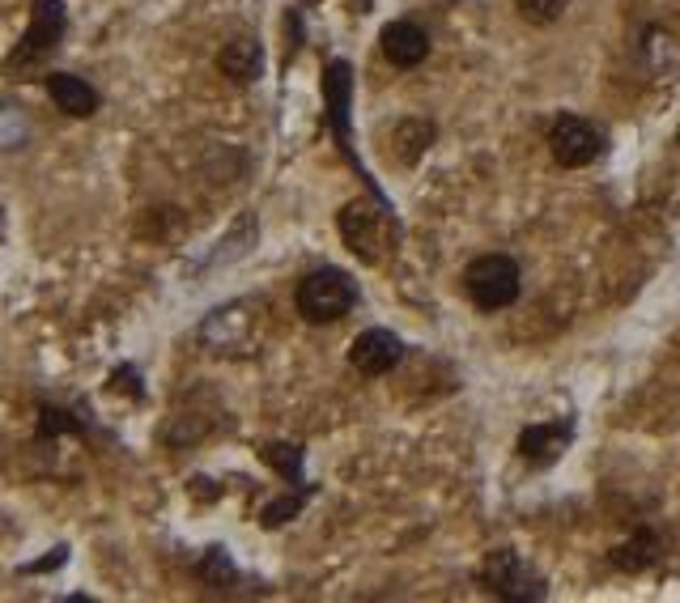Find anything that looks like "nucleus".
<instances>
[{"label": "nucleus", "mask_w": 680, "mask_h": 603, "mask_svg": "<svg viewBox=\"0 0 680 603\" xmlns=\"http://www.w3.org/2000/svg\"><path fill=\"white\" fill-rule=\"evenodd\" d=\"M383 225H387V204H383V209L345 204L341 218H336L341 239H345V243L354 247L357 260H366V264H379L383 255H387V243H391V239H383Z\"/></svg>", "instance_id": "nucleus-7"}, {"label": "nucleus", "mask_w": 680, "mask_h": 603, "mask_svg": "<svg viewBox=\"0 0 680 603\" xmlns=\"http://www.w3.org/2000/svg\"><path fill=\"white\" fill-rule=\"evenodd\" d=\"M571 446V425H527L523 434H519L515 451L527 459V464H557L562 459V451Z\"/></svg>", "instance_id": "nucleus-12"}, {"label": "nucleus", "mask_w": 680, "mask_h": 603, "mask_svg": "<svg viewBox=\"0 0 680 603\" xmlns=\"http://www.w3.org/2000/svg\"><path fill=\"white\" fill-rule=\"evenodd\" d=\"M39 434H43V438H60V434H85V421L77 416V412L43 404V412H39Z\"/></svg>", "instance_id": "nucleus-18"}, {"label": "nucleus", "mask_w": 680, "mask_h": 603, "mask_svg": "<svg viewBox=\"0 0 680 603\" xmlns=\"http://www.w3.org/2000/svg\"><path fill=\"white\" fill-rule=\"evenodd\" d=\"M196 574L205 578L209 586H230V582H234V561H230V552L226 549H209L205 552V561L196 565Z\"/></svg>", "instance_id": "nucleus-20"}, {"label": "nucleus", "mask_w": 680, "mask_h": 603, "mask_svg": "<svg viewBox=\"0 0 680 603\" xmlns=\"http://www.w3.org/2000/svg\"><path fill=\"white\" fill-rule=\"evenodd\" d=\"M0 239H4V213H0Z\"/></svg>", "instance_id": "nucleus-25"}, {"label": "nucleus", "mask_w": 680, "mask_h": 603, "mask_svg": "<svg viewBox=\"0 0 680 603\" xmlns=\"http://www.w3.org/2000/svg\"><path fill=\"white\" fill-rule=\"evenodd\" d=\"M64 34H69V9H64V0H34V18H30L22 43L4 55V77L27 82L30 73L64 43Z\"/></svg>", "instance_id": "nucleus-1"}, {"label": "nucleus", "mask_w": 680, "mask_h": 603, "mask_svg": "<svg viewBox=\"0 0 680 603\" xmlns=\"http://www.w3.org/2000/svg\"><path fill=\"white\" fill-rule=\"evenodd\" d=\"M48 98H52L55 110H64L73 119H90L98 110V89L77 73H52L48 77Z\"/></svg>", "instance_id": "nucleus-11"}, {"label": "nucleus", "mask_w": 680, "mask_h": 603, "mask_svg": "<svg viewBox=\"0 0 680 603\" xmlns=\"http://www.w3.org/2000/svg\"><path fill=\"white\" fill-rule=\"evenodd\" d=\"M306 497H311V489H306V485H299L294 494H285V497H276V501H269V506H264V515H260V522H264L269 531H272V527H285V522L294 519L302 506H306Z\"/></svg>", "instance_id": "nucleus-19"}, {"label": "nucleus", "mask_w": 680, "mask_h": 603, "mask_svg": "<svg viewBox=\"0 0 680 603\" xmlns=\"http://www.w3.org/2000/svg\"><path fill=\"white\" fill-rule=\"evenodd\" d=\"M515 9H519V18L532 22V27H553V22L562 18L566 0H515Z\"/></svg>", "instance_id": "nucleus-21"}, {"label": "nucleus", "mask_w": 680, "mask_h": 603, "mask_svg": "<svg viewBox=\"0 0 680 603\" xmlns=\"http://www.w3.org/2000/svg\"><path fill=\"white\" fill-rule=\"evenodd\" d=\"M548 149H553V158L562 166L578 170V166L596 162L604 140H599V133L587 124V119H578V115H557L553 128H548Z\"/></svg>", "instance_id": "nucleus-8"}, {"label": "nucleus", "mask_w": 680, "mask_h": 603, "mask_svg": "<svg viewBox=\"0 0 680 603\" xmlns=\"http://www.w3.org/2000/svg\"><path fill=\"white\" fill-rule=\"evenodd\" d=\"M481 582L490 586L498 600L532 603V600H544V595H548L544 578L511 549H498L485 557V565H481Z\"/></svg>", "instance_id": "nucleus-5"}, {"label": "nucleus", "mask_w": 680, "mask_h": 603, "mask_svg": "<svg viewBox=\"0 0 680 603\" xmlns=\"http://www.w3.org/2000/svg\"><path fill=\"white\" fill-rule=\"evenodd\" d=\"M218 68L239 85H251L264 77V47L255 39H230L218 55Z\"/></svg>", "instance_id": "nucleus-13"}, {"label": "nucleus", "mask_w": 680, "mask_h": 603, "mask_svg": "<svg viewBox=\"0 0 680 603\" xmlns=\"http://www.w3.org/2000/svg\"><path fill=\"white\" fill-rule=\"evenodd\" d=\"M379 47L396 68H417L430 55V34L417 22H391V27H383Z\"/></svg>", "instance_id": "nucleus-10"}, {"label": "nucleus", "mask_w": 680, "mask_h": 603, "mask_svg": "<svg viewBox=\"0 0 680 603\" xmlns=\"http://www.w3.org/2000/svg\"><path fill=\"white\" fill-rule=\"evenodd\" d=\"M463 285H468L472 306H481V310H506L519 298V289H523V273H519V264L511 255H481V260L468 264Z\"/></svg>", "instance_id": "nucleus-4"}, {"label": "nucleus", "mask_w": 680, "mask_h": 603, "mask_svg": "<svg viewBox=\"0 0 680 603\" xmlns=\"http://www.w3.org/2000/svg\"><path fill=\"white\" fill-rule=\"evenodd\" d=\"M400 357H405V345H400L396 331H387V328H366L354 345H349V366H354L357 374H366V379L391 374Z\"/></svg>", "instance_id": "nucleus-9"}, {"label": "nucleus", "mask_w": 680, "mask_h": 603, "mask_svg": "<svg viewBox=\"0 0 680 603\" xmlns=\"http://www.w3.org/2000/svg\"><path fill=\"white\" fill-rule=\"evenodd\" d=\"M302 4H320V0H302Z\"/></svg>", "instance_id": "nucleus-26"}, {"label": "nucleus", "mask_w": 680, "mask_h": 603, "mask_svg": "<svg viewBox=\"0 0 680 603\" xmlns=\"http://www.w3.org/2000/svg\"><path fill=\"white\" fill-rule=\"evenodd\" d=\"M30 140H34V124H30L27 107L0 103V154H18Z\"/></svg>", "instance_id": "nucleus-15"}, {"label": "nucleus", "mask_w": 680, "mask_h": 603, "mask_svg": "<svg viewBox=\"0 0 680 603\" xmlns=\"http://www.w3.org/2000/svg\"><path fill=\"white\" fill-rule=\"evenodd\" d=\"M435 140V124L430 119H405L400 128H396V154H400V162H417L421 154H426V145Z\"/></svg>", "instance_id": "nucleus-16"}, {"label": "nucleus", "mask_w": 680, "mask_h": 603, "mask_svg": "<svg viewBox=\"0 0 680 603\" xmlns=\"http://www.w3.org/2000/svg\"><path fill=\"white\" fill-rule=\"evenodd\" d=\"M294 306L306 324H336L357 306V285L341 268H315L299 281Z\"/></svg>", "instance_id": "nucleus-3"}, {"label": "nucleus", "mask_w": 680, "mask_h": 603, "mask_svg": "<svg viewBox=\"0 0 680 603\" xmlns=\"http://www.w3.org/2000/svg\"><path fill=\"white\" fill-rule=\"evenodd\" d=\"M111 387H115V391H124V395H133V400H140V395H145V387H140V370H136V366H128V361H124V366H115V374H111Z\"/></svg>", "instance_id": "nucleus-22"}, {"label": "nucleus", "mask_w": 680, "mask_h": 603, "mask_svg": "<svg viewBox=\"0 0 680 603\" xmlns=\"http://www.w3.org/2000/svg\"><path fill=\"white\" fill-rule=\"evenodd\" d=\"M264 331V302L260 298H239L218 306L205 324H200V345L209 353H247Z\"/></svg>", "instance_id": "nucleus-2"}, {"label": "nucleus", "mask_w": 680, "mask_h": 603, "mask_svg": "<svg viewBox=\"0 0 680 603\" xmlns=\"http://www.w3.org/2000/svg\"><path fill=\"white\" fill-rule=\"evenodd\" d=\"M324 98H327V124H332V137L341 145V154L357 166V174L366 179V170L354 154V128H349V107H354V68L349 60H332L324 68Z\"/></svg>", "instance_id": "nucleus-6"}, {"label": "nucleus", "mask_w": 680, "mask_h": 603, "mask_svg": "<svg viewBox=\"0 0 680 603\" xmlns=\"http://www.w3.org/2000/svg\"><path fill=\"white\" fill-rule=\"evenodd\" d=\"M69 561V549H52V557H43V561H30L22 565V574H52L55 565H64Z\"/></svg>", "instance_id": "nucleus-23"}, {"label": "nucleus", "mask_w": 680, "mask_h": 603, "mask_svg": "<svg viewBox=\"0 0 680 603\" xmlns=\"http://www.w3.org/2000/svg\"><path fill=\"white\" fill-rule=\"evenodd\" d=\"M260 455H264V464L276 476H285L290 485H302V446H294V442H269Z\"/></svg>", "instance_id": "nucleus-17"}, {"label": "nucleus", "mask_w": 680, "mask_h": 603, "mask_svg": "<svg viewBox=\"0 0 680 603\" xmlns=\"http://www.w3.org/2000/svg\"><path fill=\"white\" fill-rule=\"evenodd\" d=\"M655 557H659V540H655V531H634L626 544L613 549V565L626 570V574H642Z\"/></svg>", "instance_id": "nucleus-14"}, {"label": "nucleus", "mask_w": 680, "mask_h": 603, "mask_svg": "<svg viewBox=\"0 0 680 603\" xmlns=\"http://www.w3.org/2000/svg\"><path fill=\"white\" fill-rule=\"evenodd\" d=\"M357 4V13H370V4H375V0H354Z\"/></svg>", "instance_id": "nucleus-24"}]
</instances>
